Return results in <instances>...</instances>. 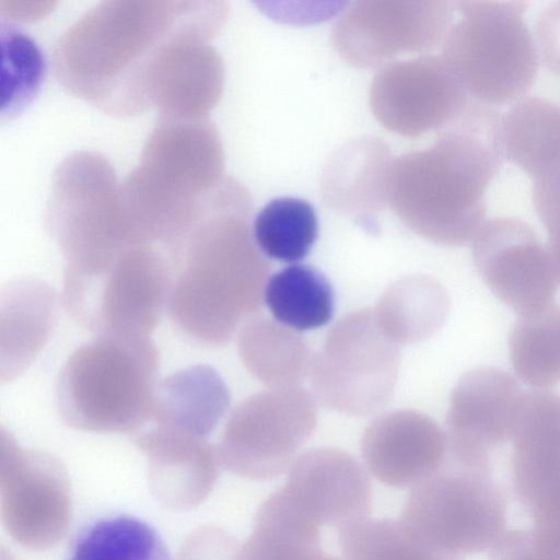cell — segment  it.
Returning <instances> with one entry per match:
<instances>
[{
	"label": "cell",
	"instance_id": "cell-6",
	"mask_svg": "<svg viewBox=\"0 0 560 560\" xmlns=\"http://www.w3.org/2000/svg\"><path fill=\"white\" fill-rule=\"evenodd\" d=\"M173 265L159 246L137 244L67 260L63 306L97 336L144 335L155 328L168 303Z\"/></svg>",
	"mask_w": 560,
	"mask_h": 560
},
{
	"label": "cell",
	"instance_id": "cell-21",
	"mask_svg": "<svg viewBox=\"0 0 560 560\" xmlns=\"http://www.w3.org/2000/svg\"><path fill=\"white\" fill-rule=\"evenodd\" d=\"M56 313L51 287L33 277L10 281L1 293V380L11 381L46 343Z\"/></svg>",
	"mask_w": 560,
	"mask_h": 560
},
{
	"label": "cell",
	"instance_id": "cell-29",
	"mask_svg": "<svg viewBox=\"0 0 560 560\" xmlns=\"http://www.w3.org/2000/svg\"><path fill=\"white\" fill-rule=\"evenodd\" d=\"M512 366L529 387L547 390L560 382V307L520 316L509 339Z\"/></svg>",
	"mask_w": 560,
	"mask_h": 560
},
{
	"label": "cell",
	"instance_id": "cell-16",
	"mask_svg": "<svg viewBox=\"0 0 560 560\" xmlns=\"http://www.w3.org/2000/svg\"><path fill=\"white\" fill-rule=\"evenodd\" d=\"M304 517L318 526L338 527L371 512V482L350 454L320 447L300 455L278 489Z\"/></svg>",
	"mask_w": 560,
	"mask_h": 560
},
{
	"label": "cell",
	"instance_id": "cell-10",
	"mask_svg": "<svg viewBox=\"0 0 560 560\" xmlns=\"http://www.w3.org/2000/svg\"><path fill=\"white\" fill-rule=\"evenodd\" d=\"M316 425V400L301 386L257 393L232 412L218 445L219 462L247 479H272L291 467Z\"/></svg>",
	"mask_w": 560,
	"mask_h": 560
},
{
	"label": "cell",
	"instance_id": "cell-24",
	"mask_svg": "<svg viewBox=\"0 0 560 560\" xmlns=\"http://www.w3.org/2000/svg\"><path fill=\"white\" fill-rule=\"evenodd\" d=\"M242 362L269 388L300 386L311 370V349L303 336L270 318H253L240 329Z\"/></svg>",
	"mask_w": 560,
	"mask_h": 560
},
{
	"label": "cell",
	"instance_id": "cell-35",
	"mask_svg": "<svg viewBox=\"0 0 560 560\" xmlns=\"http://www.w3.org/2000/svg\"><path fill=\"white\" fill-rule=\"evenodd\" d=\"M528 537L541 560H560V501L532 518Z\"/></svg>",
	"mask_w": 560,
	"mask_h": 560
},
{
	"label": "cell",
	"instance_id": "cell-3",
	"mask_svg": "<svg viewBox=\"0 0 560 560\" xmlns=\"http://www.w3.org/2000/svg\"><path fill=\"white\" fill-rule=\"evenodd\" d=\"M503 114L477 101L428 149L392 159L387 203L412 232L462 246L486 222V190L504 162Z\"/></svg>",
	"mask_w": 560,
	"mask_h": 560
},
{
	"label": "cell",
	"instance_id": "cell-14",
	"mask_svg": "<svg viewBox=\"0 0 560 560\" xmlns=\"http://www.w3.org/2000/svg\"><path fill=\"white\" fill-rule=\"evenodd\" d=\"M2 517L23 546L47 548L65 534L69 483L61 464L48 454L21 448L1 433Z\"/></svg>",
	"mask_w": 560,
	"mask_h": 560
},
{
	"label": "cell",
	"instance_id": "cell-27",
	"mask_svg": "<svg viewBox=\"0 0 560 560\" xmlns=\"http://www.w3.org/2000/svg\"><path fill=\"white\" fill-rule=\"evenodd\" d=\"M264 301L280 324L296 331L326 325L334 314V291L327 278L306 265H291L272 275Z\"/></svg>",
	"mask_w": 560,
	"mask_h": 560
},
{
	"label": "cell",
	"instance_id": "cell-25",
	"mask_svg": "<svg viewBox=\"0 0 560 560\" xmlns=\"http://www.w3.org/2000/svg\"><path fill=\"white\" fill-rule=\"evenodd\" d=\"M236 560L346 559L322 548L320 526L268 497L256 514L250 536L240 545Z\"/></svg>",
	"mask_w": 560,
	"mask_h": 560
},
{
	"label": "cell",
	"instance_id": "cell-11",
	"mask_svg": "<svg viewBox=\"0 0 560 560\" xmlns=\"http://www.w3.org/2000/svg\"><path fill=\"white\" fill-rule=\"evenodd\" d=\"M454 7L443 0L358 1L335 23L331 39L357 68L376 67L404 52H427L444 40Z\"/></svg>",
	"mask_w": 560,
	"mask_h": 560
},
{
	"label": "cell",
	"instance_id": "cell-8",
	"mask_svg": "<svg viewBox=\"0 0 560 560\" xmlns=\"http://www.w3.org/2000/svg\"><path fill=\"white\" fill-rule=\"evenodd\" d=\"M399 520L439 549L479 553L490 550L508 529V500L492 470L446 462L412 488Z\"/></svg>",
	"mask_w": 560,
	"mask_h": 560
},
{
	"label": "cell",
	"instance_id": "cell-5",
	"mask_svg": "<svg viewBox=\"0 0 560 560\" xmlns=\"http://www.w3.org/2000/svg\"><path fill=\"white\" fill-rule=\"evenodd\" d=\"M158 370L159 352L149 336H96L60 370L58 411L75 429L137 433L152 420Z\"/></svg>",
	"mask_w": 560,
	"mask_h": 560
},
{
	"label": "cell",
	"instance_id": "cell-22",
	"mask_svg": "<svg viewBox=\"0 0 560 560\" xmlns=\"http://www.w3.org/2000/svg\"><path fill=\"white\" fill-rule=\"evenodd\" d=\"M230 407V393L210 365L177 371L156 385L152 420L192 436L206 439Z\"/></svg>",
	"mask_w": 560,
	"mask_h": 560
},
{
	"label": "cell",
	"instance_id": "cell-34",
	"mask_svg": "<svg viewBox=\"0 0 560 560\" xmlns=\"http://www.w3.org/2000/svg\"><path fill=\"white\" fill-rule=\"evenodd\" d=\"M535 35L542 63L560 75V1L539 12L535 21Z\"/></svg>",
	"mask_w": 560,
	"mask_h": 560
},
{
	"label": "cell",
	"instance_id": "cell-20",
	"mask_svg": "<svg viewBox=\"0 0 560 560\" xmlns=\"http://www.w3.org/2000/svg\"><path fill=\"white\" fill-rule=\"evenodd\" d=\"M390 152L382 139L357 138L334 153L322 176V195L330 208L348 214H370L387 203Z\"/></svg>",
	"mask_w": 560,
	"mask_h": 560
},
{
	"label": "cell",
	"instance_id": "cell-31",
	"mask_svg": "<svg viewBox=\"0 0 560 560\" xmlns=\"http://www.w3.org/2000/svg\"><path fill=\"white\" fill-rule=\"evenodd\" d=\"M318 234L314 208L298 198H278L266 205L253 223L254 240L269 258L294 262L310 253Z\"/></svg>",
	"mask_w": 560,
	"mask_h": 560
},
{
	"label": "cell",
	"instance_id": "cell-32",
	"mask_svg": "<svg viewBox=\"0 0 560 560\" xmlns=\"http://www.w3.org/2000/svg\"><path fill=\"white\" fill-rule=\"evenodd\" d=\"M1 117L12 118L37 94L45 61L34 39L19 28L1 25Z\"/></svg>",
	"mask_w": 560,
	"mask_h": 560
},
{
	"label": "cell",
	"instance_id": "cell-1",
	"mask_svg": "<svg viewBox=\"0 0 560 560\" xmlns=\"http://www.w3.org/2000/svg\"><path fill=\"white\" fill-rule=\"evenodd\" d=\"M225 15L221 2H103L60 38L58 78L104 110L141 112L150 107L153 77L172 47L209 39Z\"/></svg>",
	"mask_w": 560,
	"mask_h": 560
},
{
	"label": "cell",
	"instance_id": "cell-7",
	"mask_svg": "<svg viewBox=\"0 0 560 560\" xmlns=\"http://www.w3.org/2000/svg\"><path fill=\"white\" fill-rule=\"evenodd\" d=\"M462 19L446 34L442 58L468 96L512 103L533 85L538 56L524 21V1H459Z\"/></svg>",
	"mask_w": 560,
	"mask_h": 560
},
{
	"label": "cell",
	"instance_id": "cell-19",
	"mask_svg": "<svg viewBox=\"0 0 560 560\" xmlns=\"http://www.w3.org/2000/svg\"><path fill=\"white\" fill-rule=\"evenodd\" d=\"M133 440L147 457L152 489L166 505L194 506L209 493L220 462L206 439L154 424Z\"/></svg>",
	"mask_w": 560,
	"mask_h": 560
},
{
	"label": "cell",
	"instance_id": "cell-33",
	"mask_svg": "<svg viewBox=\"0 0 560 560\" xmlns=\"http://www.w3.org/2000/svg\"><path fill=\"white\" fill-rule=\"evenodd\" d=\"M533 205L547 231L546 248L560 281V164L534 178Z\"/></svg>",
	"mask_w": 560,
	"mask_h": 560
},
{
	"label": "cell",
	"instance_id": "cell-30",
	"mask_svg": "<svg viewBox=\"0 0 560 560\" xmlns=\"http://www.w3.org/2000/svg\"><path fill=\"white\" fill-rule=\"evenodd\" d=\"M67 560H172L160 534L133 516L101 518L75 538Z\"/></svg>",
	"mask_w": 560,
	"mask_h": 560
},
{
	"label": "cell",
	"instance_id": "cell-15",
	"mask_svg": "<svg viewBox=\"0 0 560 560\" xmlns=\"http://www.w3.org/2000/svg\"><path fill=\"white\" fill-rule=\"evenodd\" d=\"M525 393L498 368L465 373L452 390L446 415V462L492 470V452L511 441Z\"/></svg>",
	"mask_w": 560,
	"mask_h": 560
},
{
	"label": "cell",
	"instance_id": "cell-36",
	"mask_svg": "<svg viewBox=\"0 0 560 560\" xmlns=\"http://www.w3.org/2000/svg\"><path fill=\"white\" fill-rule=\"evenodd\" d=\"M489 551V560H541L526 529H506Z\"/></svg>",
	"mask_w": 560,
	"mask_h": 560
},
{
	"label": "cell",
	"instance_id": "cell-9",
	"mask_svg": "<svg viewBox=\"0 0 560 560\" xmlns=\"http://www.w3.org/2000/svg\"><path fill=\"white\" fill-rule=\"evenodd\" d=\"M399 358V346L381 330L374 310L353 311L331 327L313 355L310 374L315 397L339 413H376L393 396Z\"/></svg>",
	"mask_w": 560,
	"mask_h": 560
},
{
	"label": "cell",
	"instance_id": "cell-12",
	"mask_svg": "<svg viewBox=\"0 0 560 560\" xmlns=\"http://www.w3.org/2000/svg\"><path fill=\"white\" fill-rule=\"evenodd\" d=\"M468 103V94L441 56L387 63L374 75L370 89L374 117L404 137L444 129Z\"/></svg>",
	"mask_w": 560,
	"mask_h": 560
},
{
	"label": "cell",
	"instance_id": "cell-26",
	"mask_svg": "<svg viewBox=\"0 0 560 560\" xmlns=\"http://www.w3.org/2000/svg\"><path fill=\"white\" fill-rule=\"evenodd\" d=\"M505 155L536 178L560 164V106L526 97L503 116Z\"/></svg>",
	"mask_w": 560,
	"mask_h": 560
},
{
	"label": "cell",
	"instance_id": "cell-2",
	"mask_svg": "<svg viewBox=\"0 0 560 560\" xmlns=\"http://www.w3.org/2000/svg\"><path fill=\"white\" fill-rule=\"evenodd\" d=\"M252 197L225 177L172 257L168 313L192 341L219 347L261 310L270 262L250 226Z\"/></svg>",
	"mask_w": 560,
	"mask_h": 560
},
{
	"label": "cell",
	"instance_id": "cell-18",
	"mask_svg": "<svg viewBox=\"0 0 560 560\" xmlns=\"http://www.w3.org/2000/svg\"><path fill=\"white\" fill-rule=\"evenodd\" d=\"M361 452L378 481L394 488H413L443 468L447 440L429 416L402 409L384 413L369 424Z\"/></svg>",
	"mask_w": 560,
	"mask_h": 560
},
{
	"label": "cell",
	"instance_id": "cell-23",
	"mask_svg": "<svg viewBox=\"0 0 560 560\" xmlns=\"http://www.w3.org/2000/svg\"><path fill=\"white\" fill-rule=\"evenodd\" d=\"M374 310L384 335L396 345L423 341L439 331L450 312L446 290L427 276H408L387 287Z\"/></svg>",
	"mask_w": 560,
	"mask_h": 560
},
{
	"label": "cell",
	"instance_id": "cell-17",
	"mask_svg": "<svg viewBox=\"0 0 560 560\" xmlns=\"http://www.w3.org/2000/svg\"><path fill=\"white\" fill-rule=\"evenodd\" d=\"M511 442L512 491L533 518L560 501V395L525 393Z\"/></svg>",
	"mask_w": 560,
	"mask_h": 560
},
{
	"label": "cell",
	"instance_id": "cell-28",
	"mask_svg": "<svg viewBox=\"0 0 560 560\" xmlns=\"http://www.w3.org/2000/svg\"><path fill=\"white\" fill-rule=\"evenodd\" d=\"M346 560H464L427 542L400 520H355L336 527Z\"/></svg>",
	"mask_w": 560,
	"mask_h": 560
},
{
	"label": "cell",
	"instance_id": "cell-13",
	"mask_svg": "<svg viewBox=\"0 0 560 560\" xmlns=\"http://www.w3.org/2000/svg\"><path fill=\"white\" fill-rule=\"evenodd\" d=\"M472 260L491 292L520 316L551 305L559 279L527 222L514 217L486 221L472 240Z\"/></svg>",
	"mask_w": 560,
	"mask_h": 560
},
{
	"label": "cell",
	"instance_id": "cell-4",
	"mask_svg": "<svg viewBox=\"0 0 560 560\" xmlns=\"http://www.w3.org/2000/svg\"><path fill=\"white\" fill-rule=\"evenodd\" d=\"M223 151L209 121L164 118L120 196L126 219L147 244L174 252L202 202L222 182Z\"/></svg>",
	"mask_w": 560,
	"mask_h": 560
}]
</instances>
